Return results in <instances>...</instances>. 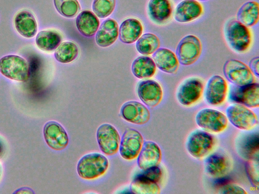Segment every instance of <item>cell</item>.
Segmentation results:
<instances>
[{
    "mask_svg": "<svg viewBox=\"0 0 259 194\" xmlns=\"http://www.w3.org/2000/svg\"><path fill=\"white\" fill-rule=\"evenodd\" d=\"M109 162L103 155L93 153L83 156L77 165L79 177L85 180H93L103 175L107 171Z\"/></svg>",
    "mask_w": 259,
    "mask_h": 194,
    "instance_id": "obj_1",
    "label": "cell"
},
{
    "mask_svg": "<svg viewBox=\"0 0 259 194\" xmlns=\"http://www.w3.org/2000/svg\"><path fill=\"white\" fill-rule=\"evenodd\" d=\"M0 72L6 78L19 82L26 81L30 75L28 63L22 57L9 55L0 59Z\"/></svg>",
    "mask_w": 259,
    "mask_h": 194,
    "instance_id": "obj_2",
    "label": "cell"
},
{
    "mask_svg": "<svg viewBox=\"0 0 259 194\" xmlns=\"http://www.w3.org/2000/svg\"><path fill=\"white\" fill-rule=\"evenodd\" d=\"M226 40L235 51L242 53L249 47L251 36L247 27L237 20L229 21L225 29Z\"/></svg>",
    "mask_w": 259,
    "mask_h": 194,
    "instance_id": "obj_3",
    "label": "cell"
},
{
    "mask_svg": "<svg viewBox=\"0 0 259 194\" xmlns=\"http://www.w3.org/2000/svg\"><path fill=\"white\" fill-rule=\"evenodd\" d=\"M227 79L236 86H244L255 82L254 75L245 64L236 59L227 60L223 66Z\"/></svg>",
    "mask_w": 259,
    "mask_h": 194,
    "instance_id": "obj_4",
    "label": "cell"
},
{
    "mask_svg": "<svg viewBox=\"0 0 259 194\" xmlns=\"http://www.w3.org/2000/svg\"><path fill=\"white\" fill-rule=\"evenodd\" d=\"M226 113L228 120L239 129L250 130L258 124L256 115L242 104L234 103L230 105L227 108Z\"/></svg>",
    "mask_w": 259,
    "mask_h": 194,
    "instance_id": "obj_5",
    "label": "cell"
},
{
    "mask_svg": "<svg viewBox=\"0 0 259 194\" xmlns=\"http://www.w3.org/2000/svg\"><path fill=\"white\" fill-rule=\"evenodd\" d=\"M215 143L214 137L208 132L195 130L188 137L186 149L194 158L201 159L207 156L212 150Z\"/></svg>",
    "mask_w": 259,
    "mask_h": 194,
    "instance_id": "obj_6",
    "label": "cell"
},
{
    "mask_svg": "<svg viewBox=\"0 0 259 194\" xmlns=\"http://www.w3.org/2000/svg\"><path fill=\"white\" fill-rule=\"evenodd\" d=\"M202 52L200 39L193 35L184 37L179 42L176 55L179 62L184 66H189L196 62Z\"/></svg>",
    "mask_w": 259,
    "mask_h": 194,
    "instance_id": "obj_7",
    "label": "cell"
},
{
    "mask_svg": "<svg viewBox=\"0 0 259 194\" xmlns=\"http://www.w3.org/2000/svg\"><path fill=\"white\" fill-rule=\"evenodd\" d=\"M198 126L206 131L219 133L224 131L228 125V119L222 112L210 108L200 110L195 116Z\"/></svg>",
    "mask_w": 259,
    "mask_h": 194,
    "instance_id": "obj_8",
    "label": "cell"
},
{
    "mask_svg": "<svg viewBox=\"0 0 259 194\" xmlns=\"http://www.w3.org/2000/svg\"><path fill=\"white\" fill-rule=\"evenodd\" d=\"M204 89V84L201 79L197 77L187 79L179 86L177 98L178 102L185 106H190L200 99Z\"/></svg>",
    "mask_w": 259,
    "mask_h": 194,
    "instance_id": "obj_9",
    "label": "cell"
},
{
    "mask_svg": "<svg viewBox=\"0 0 259 194\" xmlns=\"http://www.w3.org/2000/svg\"><path fill=\"white\" fill-rule=\"evenodd\" d=\"M96 136L100 149L104 154L111 156L117 153L120 137L114 126L107 123L102 124L97 130Z\"/></svg>",
    "mask_w": 259,
    "mask_h": 194,
    "instance_id": "obj_10",
    "label": "cell"
},
{
    "mask_svg": "<svg viewBox=\"0 0 259 194\" xmlns=\"http://www.w3.org/2000/svg\"><path fill=\"white\" fill-rule=\"evenodd\" d=\"M144 139L141 134L133 128L127 129L121 137L119 153L121 157L128 161L138 157L142 149Z\"/></svg>",
    "mask_w": 259,
    "mask_h": 194,
    "instance_id": "obj_11",
    "label": "cell"
},
{
    "mask_svg": "<svg viewBox=\"0 0 259 194\" xmlns=\"http://www.w3.org/2000/svg\"><path fill=\"white\" fill-rule=\"evenodd\" d=\"M229 98L233 102L247 107H258L259 84L256 82L241 86L233 84L230 88Z\"/></svg>",
    "mask_w": 259,
    "mask_h": 194,
    "instance_id": "obj_12",
    "label": "cell"
},
{
    "mask_svg": "<svg viewBox=\"0 0 259 194\" xmlns=\"http://www.w3.org/2000/svg\"><path fill=\"white\" fill-rule=\"evenodd\" d=\"M44 139L48 146L55 151L65 149L69 143L68 134L58 122L50 121L47 122L43 129Z\"/></svg>",
    "mask_w": 259,
    "mask_h": 194,
    "instance_id": "obj_13",
    "label": "cell"
},
{
    "mask_svg": "<svg viewBox=\"0 0 259 194\" xmlns=\"http://www.w3.org/2000/svg\"><path fill=\"white\" fill-rule=\"evenodd\" d=\"M228 90L226 80L220 75L211 76L208 80L205 90V99L211 106H219L225 101Z\"/></svg>",
    "mask_w": 259,
    "mask_h": 194,
    "instance_id": "obj_14",
    "label": "cell"
},
{
    "mask_svg": "<svg viewBox=\"0 0 259 194\" xmlns=\"http://www.w3.org/2000/svg\"><path fill=\"white\" fill-rule=\"evenodd\" d=\"M137 92L142 102L149 107L157 106L162 99V88L159 83L154 80L141 81L138 86Z\"/></svg>",
    "mask_w": 259,
    "mask_h": 194,
    "instance_id": "obj_15",
    "label": "cell"
},
{
    "mask_svg": "<svg viewBox=\"0 0 259 194\" xmlns=\"http://www.w3.org/2000/svg\"><path fill=\"white\" fill-rule=\"evenodd\" d=\"M120 113L125 121L137 125L144 124L150 118V113L148 108L137 101L124 103L121 108Z\"/></svg>",
    "mask_w": 259,
    "mask_h": 194,
    "instance_id": "obj_16",
    "label": "cell"
},
{
    "mask_svg": "<svg viewBox=\"0 0 259 194\" xmlns=\"http://www.w3.org/2000/svg\"><path fill=\"white\" fill-rule=\"evenodd\" d=\"M161 150L157 144L152 141L143 143L137 159L139 168L145 170L158 166L161 160Z\"/></svg>",
    "mask_w": 259,
    "mask_h": 194,
    "instance_id": "obj_17",
    "label": "cell"
},
{
    "mask_svg": "<svg viewBox=\"0 0 259 194\" xmlns=\"http://www.w3.org/2000/svg\"><path fill=\"white\" fill-rule=\"evenodd\" d=\"M203 13L202 5L196 0H183L176 7L174 18L180 23H187L198 18Z\"/></svg>",
    "mask_w": 259,
    "mask_h": 194,
    "instance_id": "obj_18",
    "label": "cell"
},
{
    "mask_svg": "<svg viewBox=\"0 0 259 194\" xmlns=\"http://www.w3.org/2000/svg\"><path fill=\"white\" fill-rule=\"evenodd\" d=\"M14 26L17 32L25 38H32L37 31V23L33 14L29 10H22L15 16Z\"/></svg>",
    "mask_w": 259,
    "mask_h": 194,
    "instance_id": "obj_19",
    "label": "cell"
},
{
    "mask_svg": "<svg viewBox=\"0 0 259 194\" xmlns=\"http://www.w3.org/2000/svg\"><path fill=\"white\" fill-rule=\"evenodd\" d=\"M230 161L227 157L221 153H213L204 160L206 172L210 176L222 178L230 169Z\"/></svg>",
    "mask_w": 259,
    "mask_h": 194,
    "instance_id": "obj_20",
    "label": "cell"
},
{
    "mask_svg": "<svg viewBox=\"0 0 259 194\" xmlns=\"http://www.w3.org/2000/svg\"><path fill=\"white\" fill-rule=\"evenodd\" d=\"M118 25L112 19H107L100 25L95 37L97 44L102 47L112 45L118 36Z\"/></svg>",
    "mask_w": 259,
    "mask_h": 194,
    "instance_id": "obj_21",
    "label": "cell"
},
{
    "mask_svg": "<svg viewBox=\"0 0 259 194\" xmlns=\"http://www.w3.org/2000/svg\"><path fill=\"white\" fill-rule=\"evenodd\" d=\"M156 66L162 71L174 74L177 72L179 62L176 54L166 48H158L153 55Z\"/></svg>",
    "mask_w": 259,
    "mask_h": 194,
    "instance_id": "obj_22",
    "label": "cell"
},
{
    "mask_svg": "<svg viewBox=\"0 0 259 194\" xmlns=\"http://www.w3.org/2000/svg\"><path fill=\"white\" fill-rule=\"evenodd\" d=\"M148 12L150 19L157 24H163L171 16L172 7L170 0H150Z\"/></svg>",
    "mask_w": 259,
    "mask_h": 194,
    "instance_id": "obj_23",
    "label": "cell"
},
{
    "mask_svg": "<svg viewBox=\"0 0 259 194\" xmlns=\"http://www.w3.org/2000/svg\"><path fill=\"white\" fill-rule=\"evenodd\" d=\"M143 32L141 22L135 18L123 21L118 30L120 40L124 43L131 44L137 41Z\"/></svg>",
    "mask_w": 259,
    "mask_h": 194,
    "instance_id": "obj_24",
    "label": "cell"
},
{
    "mask_svg": "<svg viewBox=\"0 0 259 194\" xmlns=\"http://www.w3.org/2000/svg\"><path fill=\"white\" fill-rule=\"evenodd\" d=\"M100 22L91 11L81 12L76 19V26L79 32L86 37L94 36L99 27Z\"/></svg>",
    "mask_w": 259,
    "mask_h": 194,
    "instance_id": "obj_25",
    "label": "cell"
},
{
    "mask_svg": "<svg viewBox=\"0 0 259 194\" xmlns=\"http://www.w3.org/2000/svg\"><path fill=\"white\" fill-rule=\"evenodd\" d=\"M61 35L57 31L52 30L40 31L35 38L36 46L45 52H52L55 50L61 42Z\"/></svg>",
    "mask_w": 259,
    "mask_h": 194,
    "instance_id": "obj_26",
    "label": "cell"
},
{
    "mask_svg": "<svg viewBox=\"0 0 259 194\" xmlns=\"http://www.w3.org/2000/svg\"><path fill=\"white\" fill-rule=\"evenodd\" d=\"M259 6L255 1H248L244 3L237 13V21L246 26L251 27L258 21Z\"/></svg>",
    "mask_w": 259,
    "mask_h": 194,
    "instance_id": "obj_27",
    "label": "cell"
},
{
    "mask_svg": "<svg viewBox=\"0 0 259 194\" xmlns=\"http://www.w3.org/2000/svg\"><path fill=\"white\" fill-rule=\"evenodd\" d=\"M156 66L154 60L148 56H140L136 59L132 65V71L137 78H148L155 73Z\"/></svg>",
    "mask_w": 259,
    "mask_h": 194,
    "instance_id": "obj_28",
    "label": "cell"
},
{
    "mask_svg": "<svg viewBox=\"0 0 259 194\" xmlns=\"http://www.w3.org/2000/svg\"><path fill=\"white\" fill-rule=\"evenodd\" d=\"M259 139L258 134L247 135L239 144V152L248 160L258 159Z\"/></svg>",
    "mask_w": 259,
    "mask_h": 194,
    "instance_id": "obj_29",
    "label": "cell"
},
{
    "mask_svg": "<svg viewBox=\"0 0 259 194\" xmlns=\"http://www.w3.org/2000/svg\"><path fill=\"white\" fill-rule=\"evenodd\" d=\"M79 48L77 45L71 41H64L56 49L54 56L56 60L61 63H69L77 57Z\"/></svg>",
    "mask_w": 259,
    "mask_h": 194,
    "instance_id": "obj_30",
    "label": "cell"
},
{
    "mask_svg": "<svg viewBox=\"0 0 259 194\" xmlns=\"http://www.w3.org/2000/svg\"><path fill=\"white\" fill-rule=\"evenodd\" d=\"M160 40L155 34L150 33L144 34L136 42L138 52L144 55L153 54L160 46Z\"/></svg>",
    "mask_w": 259,
    "mask_h": 194,
    "instance_id": "obj_31",
    "label": "cell"
},
{
    "mask_svg": "<svg viewBox=\"0 0 259 194\" xmlns=\"http://www.w3.org/2000/svg\"><path fill=\"white\" fill-rule=\"evenodd\" d=\"M130 189L132 192L138 194H158L160 192V188L157 183L138 175L132 182Z\"/></svg>",
    "mask_w": 259,
    "mask_h": 194,
    "instance_id": "obj_32",
    "label": "cell"
},
{
    "mask_svg": "<svg viewBox=\"0 0 259 194\" xmlns=\"http://www.w3.org/2000/svg\"><path fill=\"white\" fill-rule=\"evenodd\" d=\"M56 10L67 18L74 17L80 9L77 0H54Z\"/></svg>",
    "mask_w": 259,
    "mask_h": 194,
    "instance_id": "obj_33",
    "label": "cell"
},
{
    "mask_svg": "<svg viewBox=\"0 0 259 194\" xmlns=\"http://www.w3.org/2000/svg\"><path fill=\"white\" fill-rule=\"evenodd\" d=\"M115 4V0H94L92 9L97 16L104 18L113 12Z\"/></svg>",
    "mask_w": 259,
    "mask_h": 194,
    "instance_id": "obj_34",
    "label": "cell"
},
{
    "mask_svg": "<svg viewBox=\"0 0 259 194\" xmlns=\"http://www.w3.org/2000/svg\"><path fill=\"white\" fill-rule=\"evenodd\" d=\"M258 160L251 159L247 161L246 169V173L252 184L258 187Z\"/></svg>",
    "mask_w": 259,
    "mask_h": 194,
    "instance_id": "obj_35",
    "label": "cell"
},
{
    "mask_svg": "<svg viewBox=\"0 0 259 194\" xmlns=\"http://www.w3.org/2000/svg\"><path fill=\"white\" fill-rule=\"evenodd\" d=\"M219 191L220 193L224 194H235V193H241L246 194L247 192L241 187L239 186L236 184L228 182L224 180L219 183Z\"/></svg>",
    "mask_w": 259,
    "mask_h": 194,
    "instance_id": "obj_36",
    "label": "cell"
},
{
    "mask_svg": "<svg viewBox=\"0 0 259 194\" xmlns=\"http://www.w3.org/2000/svg\"><path fill=\"white\" fill-rule=\"evenodd\" d=\"M138 175L157 183L161 178L162 172L160 168L157 166L143 170Z\"/></svg>",
    "mask_w": 259,
    "mask_h": 194,
    "instance_id": "obj_37",
    "label": "cell"
},
{
    "mask_svg": "<svg viewBox=\"0 0 259 194\" xmlns=\"http://www.w3.org/2000/svg\"><path fill=\"white\" fill-rule=\"evenodd\" d=\"M249 68L253 74L257 77L259 75V58L258 57L252 58L249 62Z\"/></svg>",
    "mask_w": 259,
    "mask_h": 194,
    "instance_id": "obj_38",
    "label": "cell"
},
{
    "mask_svg": "<svg viewBox=\"0 0 259 194\" xmlns=\"http://www.w3.org/2000/svg\"><path fill=\"white\" fill-rule=\"evenodd\" d=\"M34 192L28 187H22L16 190L14 193H34Z\"/></svg>",
    "mask_w": 259,
    "mask_h": 194,
    "instance_id": "obj_39",
    "label": "cell"
},
{
    "mask_svg": "<svg viewBox=\"0 0 259 194\" xmlns=\"http://www.w3.org/2000/svg\"><path fill=\"white\" fill-rule=\"evenodd\" d=\"M4 151V143L0 139V157L2 156Z\"/></svg>",
    "mask_w": 259,
    "mask_h": 194,
    "instance_id": "obj_40",
    "label": "cell"
},
{
    "mask_svg": "<svg viewBox=\"0 0 259 194\" xmlns=\"http://www.w3.org/2000/svg\"><path fill=\"white\" fill-rule=\"evenodd\" d=\"M1 165H0V175H1Z\"/></svg>",
    "mask_w": 259,
    "mask_h": 194,
    "instance_id": "obj_41",
    "label": "cell"
},
{
    "mask_svg": "<svg viewBox=\"0 0 259 194\" xmlns=\"http://www.w3.org/2000/svg\"><path fill=\"white\" fill-rule=\"evenodd\" d=\"M198 1H208V0H198Z\"/></svg>",
    "mask_w": 259,
    "mask_h": 194,
    "instance_id": "obj_42",
    "label": "cell"
}]
</instances>
